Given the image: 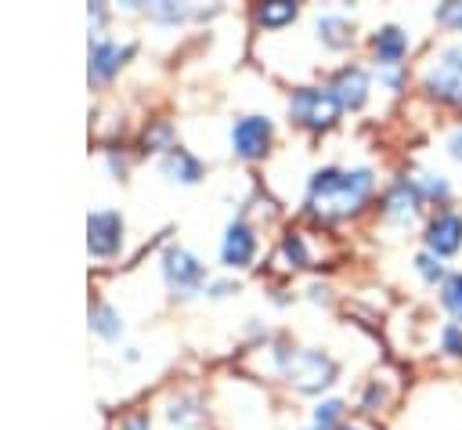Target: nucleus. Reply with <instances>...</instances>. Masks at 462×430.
<instances>
[{"label": "nucleus", "instance_id": "2eb2a0df", "mask_svg": "<svg viewBox=\"0 0 462 430\" xmlns=\"http://www.w3.org/2000/svg\"><path fill=\"white\" fill-rule=\"evenodd\" d=\"M318 33H321V40H325L328 47H346V43L354 40V25H350L346 18H339V14L318 18Z\"/></svg>", "mask_w": 462, "mask_h": 430}, {"label": "nucleus", "instance_id": "20e7f679", "mask_svg": "<svg viewBox=\"0 0 462 430\" xmlns=\"http://www.w3.org/2000/svg\"><path fill=\"white\" fill-rule=\"evenodd\" d=\"M162 275H166V285H170L173 293H180V296L195 293V289L206 282V267H202L188 249H180V246H170V249L162 253Z\"/></svg>", "mask_w": 462, "mask_h": 430}, {"label": "nucleus", "instance_id": "f03ea898", "mask_svg": "<svg viewBox=\"0 0 462 430\" xmlns=\"http://www.w3.org/2000/svg\"><path fill=\"white\" fill-rule=\"evenodd\" d=\"M278 369L303 394H318L336 379V361L321 351H303V347L278 351Z\"/></svg>", "mask_w": 462, "mask_h": 430}, {"label": "nucleus", "instance_id": "4468645a", "mask_svg": "<svg viewBox=\"0 0 462 430\" xmlns=\"http://www.w3.org/2000/svg\"><path fill=\"white\" fill-rule=\"evenodd\" d=\"M162 170H166L170 177L184 181V184H191V181L202 177V163H199L191 152H184V148H170L166 159H162Z\"/></svg>", "mask_w": 462, "mask_h": 430}, {"label": "nucleus", "instance_id": "39448f33", "mask_svg": "<svg viewBox=\"0 0 462 430\" xmlns=\"http://www.w3.org/2000/svg\"><path fill=\"white\" fill-rule=\"evenodd\" d=\"M271 137H274V126H271L267 116H242V119L231 126V148H235V155H242V159H260V155L267 152Z\"/></svg>", "mask_w": 462, "mask_h": 430}, {"label": "nucleus", "instance_id": "7ed1b4c3", "mask_svg": "<svg viewBox=\"0 0 462 430\" xmlns=\"http://www.w3.org/2000/svg\"><path fill=\"white\" fill-rule=\"evenodd\" d=\"M339 112H343V105L336 101V94L328 87H300L289 98V116L307 130H328L339 119Z\"/></svg>", "mask_w": 462, "mask_h": 430}, {"label": "nucleus", "instance_id": "f3484780", "mask_svg": "<svg viewBox=\"0 0 462 430\" xmlns=\"http://www.w3.org/2000/svg\"><path fill=\"white\" fill-rule=\"evenodd\" d=\"M292 18H296V4H289V0H274V4H263L256 11V22L267 25V29H278V25L292 22Z\"/></svg>", "mask_w": 462, "mask_h": 430}, {"label": "nucleus", "instance_id": "f257e3e1", "mask_svg": "<svg viewBox=\"0 0 462 430\" xmlns=\"http://www.w3.org/2000/svg\"><path fill=\"white\" fill-rule=\"evenodd\" d=\"M372 188H375V173L368 166H357V170L325 166L307 181V206L325 220H339L357 213L368 202Z\"/></svg>", "mask_w": 462, "mask_h": 430}, {"label": "nucleus", "instance_id": "c756f323", "mask_svg": "<svg viewBox=\"0 0 462 430\" xmlns=\"http://www.w3.org/2000/svg\"><path fill=\"white\" fill-rule=\"evenodd\" d=\"M339 430H354V426H339Z\"/></svg>", "mask_w": 462, "mask_h": 430}, {"label": "nucleus", "instance_id": "6ab92c4d", "mask_svg": "<svg viewBox=\"0 0 462 430\" xmlns=\"http://www.w3.org/2000/svg\"><path fill=\"white\" fill-rule=\"evenodd\" d=\"M90 325H94L101 336H108V340H112V336H119V329H123V325H119V318H116V311H112V307H105V304H94V307H90Z\"/></svg>", "mask_w": 462, "mask_h": 430}, {"label": "nucleus", "instance_id": "393cba45", "mask_svg": "<svg viewBox=\"0 0 462 430\" xmlns=\"http://www.w3.org/2000/svg\"><path fill=\"white\" fill-rule=\"evenodd\" d=\"M437 18H440V22H448V25H455V29L462 33V4H448V7H440V11H437Z\"/></svg>", "mask_w": 462, "mask_h": 430}, {"label": "nucleus", "instance_id": "bb28decb", "mask_svg": "<svg viewBox=\"0 0 462 430\" xmlns=\"http://www.w3.org/2000/svg\"><path fill=\"white\" fill-rule=\"evenodd\" d=\"M379 79L390 87V90H401V83H404V76H401V69H379Z\"/></svg>", "mask_w": 462, "mask_h": 430}, {"label": "nucleus", "instance_id": "aec40b11", "mask_svg": "<svg viewBox=\"0 0 462 430\" xmlns=\"http://www.w3.org/2000/svg\"><path fill=\"white\" fill-rule=\"evenodd\" d=\"M415 271H419V275H422V282H430V285H437V282H444V278H448V275H444L440 257H433L430 249L415 257Z\"/></svg>", "mask_w": 462, "mask_h": 430}, {"label": "nucleus", "instance_id": "4be33fe9", "mask_svg": "<svg viewBox=\"0 0 462 430\" xmlns=\"http://www.w3.org/2000/svg\"><path fill=\"white\" fill-rule=\"evenodd\" d=\"M440 347H444V354L462 358V325H458V322H448V325L440 329Z\"/></svg>", "mask_w": 462, "mask_h": 430}, {"label": "nucleus", "instance_id": "c85d7f7f", "mask_svg": "<svg viewBox=\"0 0 462 430\" xmlns=\"http://www.w3.org/2000/svg\"><path fill=\"white\" fill-rule=\"evenodd\" d=\"M126 430H148V419H130Z\"/></svg>", "mask_w": 462, "mask_h": 430}, {"label": "nucleus", "instance_id": "0eeeda50", "mask_svg": "<svg viewBox=\"0 0 462 430\" xmlns=\"http://www.w3.org/2000/svg\"><path fill=\"white\" fill-rule=\"evenodd\" d=\"M123 242V217L116 210H97L87 217V246L94 257L116 253Z\"/></svg>", "mask_w": 462, "mask_h": 430}, {"label": "nucleus", "instance_id": "f8f14e48", "mask_svg": "<svg viewBox=\"0 0 462 430\" xmlns=\"http://www.w3.org/2000/svg\"><path fill=\"white\" fill-rule=\"evenodd\" d=\"M422 90H426L430 98L444 101V105L462 108V79H458L455 72H448L444 65H437V61H433V65L422 72Z\"/></svg>", "mask_w": 462, "mask_h": 430}, {"label": "nucleus", "instance_id": "423d86ee", "mask_svg": "<svg viewBox=\"0 0 462 430\" xmlns=\"http://www.w3.org/2000/svg\"><path fill=\"white\" fill-rule=\"evenodd\" d=\"M422 238H426V249H430L433 257H451V253H458V249H462V213H455V210L433 213Z\"/></svg>", "mask_w": 462, "mask_h": 430}, {"label": "nucleus", "instance_id": "a878e982", "mask_svg": "<svg viewBox=\"0 0 462 430\" xmlns=\"http://www.w3.org/2000/svg\"><path fill=\"white\" fill-rule=\"evenodd\" d=\"M383 397H386V394H383V387H379V383H372V387H368V394H365V401H361V405H365V412H375V408L383 405Z\"/></svg>", "mask_w": 462, "mask_h": 430}, {"label": "nucleus", "instance_id": "9d476101", "mask_svg": "<svg viewBox=\"0 0 462 430\" xmlns=\"http://www.w3.org/2000/svg\"><path fill=\"white\" fill-rule=\"evenodd\" d=\"M422 202H426V199L419 195L415 181H411V177H397V181L390 184L386 199H383V213H386V220H411Z\"/></svg>", "mask_w": 462, "mask_h": 430}, {"label": "nucleus", "instance_id": "412c9836", "mask_svg": "<svg viewBox=\"0 0 462 430\" xmlns=\"http://www.w3.org/2000/svg\"><path fill=\"white\" fill-rule=\"evenodd\" d=\"M343 416V401H321L318 408H314V426H325V430H336V419Z\"/></svg>", "mask_w": 462, "mask_h": 430}, {"label": "nucleus", "instance_id": "b1692460", "mask_svg": "<svg viewBox=\"0 0 462 430\" xmlns=\"http://www.w3.org/2000/svg\"><path fill=\"white\" fill-rule=\"evenodd\" d=\"M282 253H285V257H289L296 267H303V264H307V246H303V238H300V235H292V231L285 235V242H282Z\"/></svg>", "mask_w": 462, "mask_h": 430}, {"label": "nucleus", "instance_id": "6e6552de", "mask_svg": "<svg viewBox=\"0 0 462 430\" xmlns=\"http://www.w3.org/2000/svg\"><path fill=\"white\" fill-rule=\"evenodd\" d=\"M408 47H411V40L401 25H383V29L372 33V51H375L379 69H401Z\"/></svg>", "mask_w": 462, "mask_h": 430}, {"label": "nucleus", "instance_id": "ddd939ff", "mask_svg": "<svg viewBox=\"0 0 462 430\" xmlns=\"http://www.w3.org/2000/svg\"><path fill=\"white\" fill-rule=\"evenodd\" d=\"M130 54V47L123 43H94V54H90V76L94 79H108L119 65H123V58Z\"/></svg>", "mask_w": 462, "mask_h": 430}, {"label": "nucleus", "instance_id": "a211bd4d", "mask_svg": "<svg viewBox=\"0 0 462 430\" xmlns=\"http://www.w3.org/2000/svg\"><path fill=\"white\" fill-rule=\"evenodd\" d=\"M411 181H415L419 195L430 199V202H444V199L451 195V184H448L440 173H419V177H411Z\"/></svg>", "mask_w": 462, "mask_h": 430}, {"label": "nucleus", "instance_id": "cd10ccee", "mask_svg": "<svg viewBox=\"0 0 462 430\" xmlns=\"http://www.w3.org/2000/svg\"><path fill=\"white\" fill-rule=\"evenodd\" d=\"M448 155H451L455 163H462V126H458V130L448 137Z\"/></svg>", "mask_w": 462, "mask_h": 430}, {"label": "nucleus", "instance_id": "5701e85b", "mask_svg": "<svg viewBox=\"0 0 462 430\" xmlns=\"http://www.w3.org/2000/svg\"><path fill=\"white\" fill-rule=\"evenodd\" d=\"M437 65H444L448 72H455L462 79V43H448L440 54H437Z\"/></svg>", "mask_w": 462, "mask_h": 430}, {"label": "nucleus", "instance_id": "9b49d317", "mask_svg": "<svg viewBox=\"0 0 462 430\" xmlns=\"http://www.w3.org/2000/svg\"><path fill=\"white\" fill-rule=\"evenodd\" d=\"M220 257H224L227 267H245L256 257V235H253V228L245 220H235L227 228V235L220 242Z\"/></svg>", "mask_w": 462, "mask_h": 430}, {"label": "nucleus", "instance_id": "dca6fc26", "mask_svg": "<svg viewBox=\"0 0 462 430\" xmlns=\"http://www.w3.org/2000/svg\"><path fill=\"white\" fill-rule=\"evenodd\" d=\"M440 304H444V311L462 325V271H451V275L440 282Z\"/></svg>", "mask_w": 462, "mask_h": 430}, {"label": "nucleus", "instance_id": "1a4fd4ad", "mask_svg": "<svg viewBox=\"0 0 462 430\" xmlns=\"http://www.w3.org/2000/svg\"><path fill=\"white\" fill-rule=\"evenodd\" d=\"M328 90L336 94V101H339L343 108H361V105L368 101L372 83H368V72H365V69L346 65V69H339V72H336V79L328 83Z\"/></svg>", "mask_w": 462, "mask_h": 430}]
</instances>
